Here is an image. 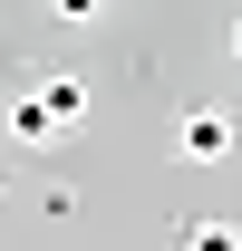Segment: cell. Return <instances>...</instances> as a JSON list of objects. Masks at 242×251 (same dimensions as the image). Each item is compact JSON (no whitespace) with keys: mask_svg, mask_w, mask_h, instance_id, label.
<instances>
[{"mask_svg":"<svg viewBox=\"0 0 242 251\" xmlns=\"http://www.w3.org/2000/svg\"><path fill=\"white\" fill-rule=\"evenodd\" d=\"M175 155L184 164H223L233 155V116H223V106H184L175 116Z\"/></svg>","mask_w":242,"mask_h":251,"instance_id":"6da1fadb","label":"cell"},{"mask_svg":"<svg viewBox=\"0 0 242 251\" xmlns=\"http://www.w3.org/2000/svg\"><path fill=\"white\" fill-rule=\"evenodd\" d=\"M0 126H10V145H49V135H59V106H49L39 87H20L10 106H0Z\"/></svg>","mask_w":242,"mask_h":251,"instance_id":"7a4b0ae2","label":"cell"},{"mask_svg":"<svg viewBox=\"0 0 242 251\" xmlns=\"http://www.w3.org/2000/svg\"><path fill=\"white\" fill-rule=\"evenodd\" d=\"M39 97L59 106V126H78V116H88V87H78V77H39Z\"/></svg>","mask_w":242,"mask_h":251,"instance_id":"3957f363","label":"cell"},{"mask_svg":"<svg viewBox=\"0 0 242 251\" xmlns=\"http://www.w3.org/2000/svg\"><path fill=\"white\" fill-rule=\"evenodd\" d=\"M175 251H242V232H233V222H184Z\"/></svg>","mask_w":242,"mask_h":251,"instance_id":"277c9868","label":"cell"},{"mask_svg":"<svg viewBox=\"0 0 242 251\" xmlns=\"http://www.w3.org/2000/svg\"><path fill=\"white\" fill-rule=\"evenodd\" d=\"M49 10H59V20H97L107 0H49Z\"/></svg>","mask_w":242,"mask_h":251,"instance_id":"5b68a950","label":"cell"},{"mask_svg":"<svg viewBox=\"0 0 242 251\" xmlns=\"http://www.w3.org/2000/svg\"><path fill=\"white\" fill-rule=\"evenodd\" d=\"M233 58H242V20H233Z\"/></svg>","mask_w":242,"mask_h":251,"instance_id":"8992f818","label":"cell"}]
</instances>
